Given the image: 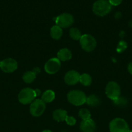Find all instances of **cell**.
<instances>
[{"label": "cell", "mask_w": 132, "mask_h": 132, "mask_svg": "<svg viewBox=\"0 0 132 132\" xmlns=\"http://www.w3.org/2000/svg\"><path fill=\"white\" fill-rule=\"evenodd\" d=\"M36 97L34 90L30 88H25L19 92L18 94V101L23 104H28L32 103Z\"/></svg>", "instance_id": "3"}, {"label": "cell", "mask_w": 132, "mask_h": 132, "mask_svg": "<svg viewBox=\"0 0 132 132\" xmlns=\"http://www.w3.org/2000/svg\"><path fill=\"white\" fill-rule=\"evenodd\" d=\"M18 68V63L12 58H7L3 60L1 63L0 68L5 73L14 72Z\"/></svg>", "instance_id": "10"}, {"label": "cell", "mask_w": 132, "mask_h": 132, "mask_svg": "<svg viewBox=\"0 0 132 132\" xmlns=\"http://www.w3.org/2000/svg\"><path fill=\"white\" fill-rule=\"evenodd\" d=\"M106 95L112 101L119 98L120 95V87L117 82L111 81L107 83L105 89Z\"/></svg>", "instance_id": "6"}, {"label": "cell", "mask_w": 132, "mask_h": 132, "mask_svg": "<svg viewBox=\"0 0 132 132\" xmlns=\"http://www.w3.org/2000/svg\"><path fill=\"white\" fill-rule=\"evenodd\" d=\"M45 108V103L41 99H35L30 106V113L34 117H40L44 113Z\"/></svg>", "instance_id": "7"}, {"label": "cell", "mask_w": 132, "mask_h": 132, "mask_svg": "<svg viewBox=\"0 0 132 132\" xmlns=\"http://www.w3.org/2000/svg\"><path fill=\"white\" fill-rule=\"evenodd\" d=\"M78 116L83 120H87L91 119L90 112L86 108H82L78 112Z\"/></svg>", "instance_id": "21"}, {"label": "cell", "mask_w": 132, "mask_h": 132, "mask_svg": "<svg viewBox=\"0 0 132 132\" xmlns=\"http://www.w3.org/2000/svg\"><path fill=\"white\" fill-rule=\"evenodd\" d=\"M80 129L82 132H94L96 129V124L92 119L83 120L80 122Z\"/></svg>", "instance_id": "12"}, {"label": "cell", "mask_w": 132, "mask_h": 132, "mask_svg": "<svg viewBox=\"0 0 132 132\" xmlns=\"http://www.w3.org/2000/svg\"><path fill=\"white\" fill-rule=\"evenodd\" d=\"M65 121L66 122V123L69 126H73L76 124V119H75V117H69V116H67V117H66Z\"/></svg>", "instance_id": "24"}, {"label": "cell", "mask_w": 132, "mask_h": 132, "mask_svg": "<svg viewBox=\"0 0 132 132\" xmlns=\"http://www.w3.org/2000/svg\"><path fill=\"white\" fill-rule=\"evenodd\" d=\"M108 1L112 6H117L122 2L123 0H108Z\"/></svg>", "instance_id": "25"}, {"label": "cell", "mask_w": 132, "mask_h": 132, "mask_svg": "<svg viewBox=\"0 0 132 132\" xmlns=\"http://www.w3.org/2000/svg\"><path fill=\"white\" fill-rule=\"evenodd\" d=\"M34 92L36 97L39 96V95H40V94H41V91H40V90H39V89H36V90H34Z\"/></svg>", "instance_id": "27"}, {"label": "cell", "mask_w": 132, "mask_h": 132, "mask_svg": "<svg viewBox=\"0 0 132 132\" xmlns=\"http://www.w3.org/2000/svg\"><path fill=\"white\" fill-rule=\"evenodd\" d=\"M79 82L85 86H90L92 82V78L87 73H83L80 75Z\"/></svg>", "instance_id": "19"}, {"label": "cell", "mask_w": 132, "mask_h": 132, "mask_svg": "<svg viewBox=\"0 0 132 132\" xmlns=\"http://www.w3.org/2000/svg\"><path fill=\"white\" fill-rule=\"evenodd\" d=\"M42 132H53V131H50V130H44V131H43Z\"/></svg>", "instance_id": "30"}, {"label": "cell", "mask_w": 132, "mask_h": 132, "mask_svg": "<svg viewBox=\"0 0 132 132\" xmlns=\"http://www.w3.org/2000/svg\"><path fill=\"white\" fill-rule=\"evenodd\" d=\"M113 101V103L115 105L119 106H124L126 105L127 103H128L126 99L124 97H119V98Z\"/></svg>", "instance_id": "22"}, {"label": "cell", "mask_w": 132, "mask_h": 132, "mask_svg": "<svg viewBox=\"0 0 132 132\" xmlns=\"http://www.w3.org/2000/svg\"><path fill=\"white\" fill-rule=\"evenodd\" d=\"M57 56L60 61H66L71 59L72 53L68 48H62L58 51Z\"/></svg>", "instance_id": "13"}, {"label": "cell", "mask_w": 132, "mask_h": 132, "mask_svg": "<svg viewBox=\"0 0 132 132\" xmlns=\"http://www.w3.org/2000/svg\"><path fill=\"white\" fill-rule=\"evenodd\" d=\"M55 98V94L53 90H48L44 92L41 96V100L45 103H51Z\"/></svg>", "instance_id": "16"}, {"label": "cell", "mask_w": 132, "mask_h": 132, "mask_svg": "<svg viewBox=\"0 0 132 132\" xmlns=\"http://www.w3.org/2000/svg\"><path fill=\"white\" fill-rule=\"evenodd\" d=\"M80 44L82 48L85 52H92L97 46V41L90 34H84L80 39Z\"/></svg>", "instance_id": "5"}, {"label": "cell", "mask_w": 132, "mask_h": 132, "mask_svg": "<svg viewBox=\"0 0 132 132\" xmlns=\"http://www.w3.org/2000/svg\"><path fill=\"white\" fill-rule=\"evenodd\" d=\"M32 72H33L34 73H35V74L36 75L37 73H40V68H34V70L32 71Z\"/></svg>", "instance_id": "28"}, {"label": "cell", "mask_w": 132, "mask_h": 132, "mask_svg": "<svg viewBox=\"0 0 132 132\" xmlns=\"http://www.w3.org/2000/svg\"><path fill=\"white\" fill-rule=\"evenodd\" d=\"M110 132H129V126L126 121L121 118H115L109 123Z\"/></svg>", "instance_id": "4"}, {"label": "cell", "mask_w": 132, "mask_h": 132, "mask_svg": "<svg viewBox=\"0 0 132 132\" xmlns=\"http://www.w3.org/2000/svg\"><path fill=\"white\" fill-rule=\"evenodd\" d=\"M112 5L108 0H97L93 5V11L98 16H104L111 12Z\"/></svg>", "instance_id": "1"}, {"label": "cell", "mask_w": 132, "mask_h": 132, "mask_svg": "<svg viewBox=\"0 0 132 132\" xmlns=\"http://www.w3.org/2000/svg\"><path fill=\"white\" fill-rule=\"evenodd\" d=\"M129 27H132V20L130 21V22H129Z\"/></svg>", "instance_id": "29"}, {"label": "cell", "mask_w": 132, "mask_h": 132, "mask_svg": "<svg viewBox=\"0 0 132 132\" xmlns=\"http://www.w3.org/2000/svg\"><path fill=\"white\" fill-rule=\"evenodd\" d=\"M127 46H128V45L125 41H120L118 43L117 46H116V52L118 53L123 52L127 48Z\"/></svg>", "instance_id": "23"}, {"label": "cell", "mask_w": 132, "mask_h": 132, "mask_svg": "<svg viewBox=\"0 0 132 132\" xmlns=\"http://www.w3.org/2000/svg\"><path fill=\"white\" fill-rule=\"evenodd\" d=\"M61 62L58 58H51L47 61L44 66L45 72L49 74H54L59 71Z\"/></svg>", "instance_id": "9"}, {"label": "cell", "mask_w": 132, "mask_h": 132, "mask_svg": "<svg viewBox=\"0 0 132 132\" xmlns=\"http://www.w3.org/2000/svg\"><path fill=\"white\" fill-rule=\"evenodd\" d=\"M53 119L55 121H58V122H60V121H64L65 120L66 117H67V112L64 110L62 109H58L54 111L53 114Z\"/></svg>", "instance_id": "14"}, {"label": "cell", "mask_w": 132, "mask_h": 132, "mask_svg": "<svg viewBox=\"0 0 132 132\" xmlns=\"http://www.w3.org/2000/svg\"><path fill=\"white\" fill-rule=\"evenodd\" d=\"M129 132H132V130H130V131H129Z\"/></svg>", "instance_id": "32"}, {"label": "cell", "mask_w": 132, "mask_h": 132, "mask_svg": "<svg viewBox=\"0 0 132 132\" xmlns=\"http://www.w3.org/2000/svg\"><path fill=\"white\" fill-rule=\"evenodd\" d=\"M69 36L72 39L80 40L82 35L78 28H71L69 30Z\"/></svg>", "instance_id": "20"}, {"label": "cell", "mask_w": 132, "mask_h": 132, "mask_svg": "<svg viewBox=\"0 0 132 132\" xmlns=\"http://www.w3.org/2000/svg\"><path fill=\"white\" fill-rule=\"evenodd\" d=\"M36 76V75L32 71H28L23 75V80L26 83H31L35 80Z\"/></svg>", "instance_id": "18"}, {"label": "cell", "mask_w": 132, "mask_h": 132, "mask_svg": "<svg viewBox=\"0 0 132 132\" xmlns=\"http://www.w3.org/2000/svg\"><path fill=\"white\" fill-rule=\"evenodd\" d=\"M128 72H129V73L132 75V62L129 63L128 66Z\"/></svg>", "instance_id": "26"}, {"label": "cell", "mask_w": 132, "mask_h": 132, "mask_svg": "<svg viewBox=\"0 0 132 132\" xmlns=\"http://www.w3.org/2000/svg\"><path fill=\"white\" fill-rule=\"evenodd\" d=\"M85 103L92 107L98 106L100 104V99L95 95H91L87 97Z\"/></svg>", "instance_id": "17"}, {"label": "cell", "mask_w": 132, "mask_h": 132, "mask_svg": "<svg viewBox=\"0 0 132 132\" xmlns=\"http://www.w3.org/2000/svg\"><path fill=\"white\" fill-rule=\"evenodd\" d=\"M67 100L74 106H81L85 103L87 97L85 94L80 90H71L67 94Z\"/></svg>", "instance_id": "2"}, {"label": "cell", "mask_w": 132, "mask_h": 132, "mask_svg": "<svg viewBox=\"0 0 132 132\" xmlns=\"http://www.w3.org/2000/svg\"><path fill=\"white\" fill-rule=\"evenodd\" d=\"M1 61H0V67H1Z\"/></svg>", "instance_id": "31"}, {"label": "cell", "mask_w": 132, "mask_h": 132, "mask_svg": "<svg viewBox=\"0 0 132 132\" xmlns=\"http://www.w3.org/2000/svg\"><path fill=\"white\" fill-rule=\"evenodd\" d=\"M56 25L60 28H68L74 23V18L71 14L69 13H63L55 19Z\"/></svg>", "instance_id": "8"}, {"label": "cell", "mask_w": 132, "mask_h": 132, "mask_svg": "<svg viewBox=\"0 0 132 132\" xmlns=\"http://www.w3.org/2000/svg\"><path fill=\"white\" fill-rule=\"evenodd\" d=\"M50 34L52 38H53L54 39L58 40L60 39L61 37L62 36L63 31H62V28H60V27L56 24V25L52 27V28H50Z\"/></svg>", "instance_id": "15"}, {"label": "cell", "mask_w": 132, "mask_h": 132, "mask_svg": "<svg viewBox=\"0 0 132 132\" xmlns=\"http://www.w3.org/2000/svg\"><path fill=\"white\" fill-rule=\"evenodd\" d=\"M80 75L75 70H70L65 73L64 76V81L69 85H75L80 81Z\"/></svg>", "instance_id": "11"}]
</instances>
